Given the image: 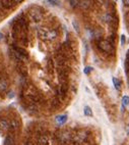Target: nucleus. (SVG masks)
<instances>
[{
    "label": "nucleus",
    "mask_w": 129,
    "mask_h": 145,
    "mask_svg": "<svg viewBox=\"0 0 129 145\" xmlns=\"http://www.w3.org/2000/svg\"><path fill=\"white\" fill-rule=\"evenodd\" d=\"M127 134H128V135H129V126H128V127H127Z\"/></svg>",
    "instance_id": "nucleus-21"
},
{
    "label": "nucleus",
    "mask_w": 129,
    "mask_h": 145,
    "mask_svg": "<svg viewBox=\"0 0 129 145\" xmlns=\"http://www.w3.org/2000/svg\"><path fill=\"white\" fill-rule=\"evenodd\" d=\"M72 26H73V28L75 29V31L77 32V33H79V26H78V23H77V21H74L72 22Z\"/></svg>",
    "instance_id": "nucleus-12"
},
{
    "label": "nucleus",
    "mask_w": 129,
    "mask_h": 145,
    "mask_svg": "<svg viewBox=\"0 0 129 145\" xmlns=\"http://www.w3.org/2000/svg\"><path fill=\"white\" fill-rule=\"evenodd\" d=\"M99 48L104 52H108V53L113 51V45L109 41H107V40H102V41L99 42Z\"/></svg>",
    "instance_id": "nucleus-2"
},
{
    "label": "nucleus",
    "mask_w": 129,
    "mask_h": 145,
    "mask_svg": "<svg viewBox=\"0 0 129 145\" xmlns=\"http://www.w3.org/2000/svg\"><path fill=\"white\" fill-rule=\"evenodd\" d=\"M126 42V37H125V35H122L121 36V45H124Z\"/></svg>",
    "instance_id": "nucleus-15"
},
{
    "label": "nucleus",
    "mask_w": 129,
    "mask_h": 145,
    "mask_svg": "<svg viewBox=\"0 0 129 145\" xmlns=\"http://www.w3.org/2000/svg\"><path fill=\"white\" fill-rule=\"evenodd\" d=\"M4 145H14V139L11 136H7L4 140Z\"/></svg>",
    "instance_id": "nucleus-8"
},
{
    "label": "nucleus",
    "mask_w": 129,
    "mask_h": 145,
    "mask_svg": "<svg viewBox=\"0 0 129 145\" xmlns=\"http://www.w3.org/2000/svg\"><path fill=\"white\" fill-rule=\"evenodd\" d=\"M83 112L86 114V117H92L93 116V111H92V108L90 106H86L83 109Z\"/></svg>",
    "instance_id": "nucleus-9"
},
{
    "label": "nucleus",
    "mask_w": 129,
    "mask_h": 145,
    "mask_svg": "<svg viewBox=\"0 0 129 145\" xmlns=\"http://www.w3.org/2000/svg\"><path fill=\"white\" fill-rule=\"evenodd\" d=\"M55 121L58 125H63V124H65L66 121H67V116H65V114H62V116H58L56 117L55 119Z\"/></svg>",
    "instance_id": "nucleus-3"
},
{
    "label": "nucleus",
    "mask_w": 129,
    "mask_h": 145,
    "mask_svg": "<svg viewBox=\"0 0 129 145\" xmlns=\"http://www.w3.org/2000/svg\"><path fill=\"white\" fill-rule=\"evenodd\" d=\"M8 87V82L5 79H0V92L5 91Z\"/></svg>",
    "instance_id": "nucleus-4"
},
{
    "label": "nucleus",
    "mask_w": 129,
    "mask_h": 145,
    "mask_svg": "<svg viewBox=\"0 0 129 145\" xmlns=\"http://www.w3.org/2000/svg\"><path fill=\"white\" fill-rule=\"evenodd\" d=\"M92 71H93V68H92V67H86V68L83 69V73L86 74V75H88Z\"/></svg>",
    "instance_id": "nucleus-14"
},
{
    "label": "nucleus",
    "mask_w": 129,
    "mask_h": 145,
    "mask_svg": "<svg viewBox=\"0 0 129 145\" xmlns=\"http://www.w3.org/2000/svg\"><path fill=\"white\" fill-rule=\"evenodd\" d=\"M112 81H113V84H114V87H115V89L119 91V90L121 89V82L119 81L117 78H115V77H113Z\"/></svg>",
    "instance_id": "nucleus-6"
},
{
    "label": "nucleus",
    "mask_w": 129,
    "mask_h": 145,
    "mask_svg": "<svg viewBox=\"0 0 129 145\" xmlns=\"http://www.w3.org/2000/svg\"><path fill=\"white\" fill-rule=\"evenodd\" d=\"M0 128L2 130H8L10 128V125H9V122L6 121V119H0Z\"/></svg>",
    "instance_id": "nucleus-5"
},
{
    "label": "nucleus",
    "mask_w": 129,
    "mask_h": 145,
    "mask_svg": "<svg viewBox=\"0 0 129 145\" xmlns=\"http://www.w3.org/2000/svg\"><path fill=\"white\" fill-rule=\"evenodd\" d=\"M48 3H51L52 5H57V4H59V2L58 1H47Z\"/></svg>",
    "instance_id": "nucleus-17"
},
{
    "label": "nucleus",
    "mask_w": 129,
    "mask_h": 145,
    "mask_svg": "<svg viewBox=\"0 0 129 145\" xmlns=\"http://www.w3.org/2000/svg\"><path fill=\"white\" fill-rule=\"evenodd\" d=\"M9 125H10V127L11 128H13V129H17L18 128V126H19V123L16 121V119H11L10 122H9Z\"/></svg>",
    "instance_id": "nucleus-10"
},
{
    "label": "nucleus",
    "mask_w": 129,
    "mask_h": 145,
    "mask_svg": "<svg viewBox=\"0 0 129 145\" xmlns=\"http://www.w3.org/2000/svg\"><path fill=\"white\" fill-rule=\"evenodd\" d=\"M31 17H32V18L34 19V21H36V22H39L40 19H41V14H40V12H38V11H32L31 12Z\"/></svg>",
    "instance_id": "nucleus-7"
},
{
    "label": "nucleus",
    "mask_w": 129,
    "mask_h": 145,
    "mask_svg": "<svg viewBox=\"0 0 129 145\" xmlns=\"http://www.w3.org/2000/svg\"><path fill=\"white\" fill-rule=\"evenodd\" d=\"M28 145H29V144H28Z\"/></svg>",
    "instance_id": "nucleus-22"
},
{
    "label": "nucleus",
    "mask_w": 129,
    "mask_h": 145,
    "mask_svg": "<svg viewBox=\"0 0 129 145\" xmlns=\"http://www.w3.org/2000/svg\"><path fill=\"white\" fill-rule=\"evenodd\" d=\"M3 38V35H2V33H0V40H1Z\"/></svg>",
    "instance_id": "nucleus-20"
},
{
    "label": "nucleus",
    "mask_w": 129,
    "mask_h": 145,
    "mask_svg": "<svg viewBox=\"0 0 129 145\" xmlns=\"http://www.w3.org/2000/svg\"><path fill=\"white\" fill-rule=\"evenodd\" d=\"M8 97H9V98L13 97V92H9V95H8Z\"/></svg>",
    "instance_id": "nucleus-19"
},
{
    "label": "nucleus",
    "mask_w": 129,
    "mask_h": 145,
    "mask_svg": "<svg viewBox=\"0 0 129 145\" xmlns=\"http://www.w3.org/2000/svg\"><path fill=\"white\" fill-rule=\"evenodd\" d=\"M78 3H79V1H70V4L72 6H76Z\"/></svg>",
    "instance_id": "nucleus-16"
},
{
    "label": "nucleus",
    "mask_w": 129,
    "mask_h": 145,
    "mask_svg": "<svg viewBox=\"0 0 129 145\" xmlns=\"http://www.w3.org/2000/svg\"><path fill=\"white\" fill-rule=\"evenodd\" d=\"M39 36L42 39L47 40H54L57 37V32L54 30H47V29H40L39 30Z\"/></svg>",
    "instance_id": "nucleus-1"
},
{
    "label": "nucleus",
    "mask_w": 129,
    "mask_h": 145,
    "mask_svg": "<svg viewBox=\"0 0 129 145\" xmlns=\"http://www.w3.org/2000/svg\"><path fill=\"white\" fill-rule=\"evenodd\" d=\"M39 142H40V144H46L48 142V138L45 135H43V136H41V138L39 139Z\"/></svg>",
    "instance_id": "nucleus-11"
},
{
    "label": "nucleus",
    "mask_w": 129,
    "mask_h": 145,
    "mask_svg": "<svg viewBox=\"0 0 129 145\" xmlns=\"http://www.w3.org/2000/svg\"><path fill=\"white\" fill-rule=\"evenodd\" d=\"M123 4L126 6H129V0H123Z\"/></svg>",
    "instance_id": "nucleus-18"
},
{
    "label": "nucleus",
    "mask_w": 129,
    "mask_h": 145,
    "mask_svg": "<svg viewBox=\"0 0 129 145\" xmlns=\"http://www.w3.org/2000/svg\"><path fill=\"white\" fill-rule=\"evenodd\" d=\"M122 102H123V105H128L129 104V97L128 96H123Z\"/></svg>",
    "instance_id": "nucleus-13"
}]
</instances>
